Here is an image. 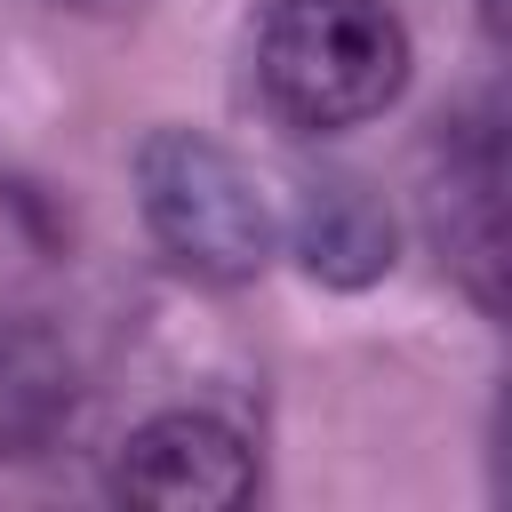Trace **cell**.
<instances>
[{
	"label": "cell",
	"instance_id": "3957f363",
	"mask_svg": "<svg viewBox=\"0 0 512 512\" xmlns=\"http://www.w3.org/2000/svg\"><path fill=\"white\" fill-rule=\"evenodd\" d=\"M248 488H256L248 440L200 408H168V416L136 424L112 456V496L144 504V512H232V504H248Z\"/></svg>",
	"mask_w": 512,
	"mask_h": 512
},
{
	"label": "cell",
	"instance_id": "277c9868",
	"mask_svg": "<svg viewBox=\"0 0 512 512\" xmlns=\"http://www.w3.org/2000/svg\"><path fill=\"white\" fill-rule=\"evenodd\" d=\"M296 256H304V272L328 280V288H368V280H384V272H392V216H384V200H376L368 184H352V176L312 184L304 208H296Z\"/></svg>",
	"mask_w": 512,
	"mask_h": 512
},
{
	"label": "cell",
	"instance_id": "5b68a950",
	"mask_svg": "<svg viewBox=\"0 0 512 512\" xmlns=\"http://www.w3.org/2000/svg\"><path fill=\"white\" fill-rule=\"evenodd\" d=\"M80 8H104V0H80Z\"/></svg>",
	"mask_w": 512,
	"mask_h": 512
},
{
	"label": "cell",
	"instance_id": "6da1fadb",
	"mask_svg": "<svg viewBox=\"0 0 512 512\" xmlns=\"http://www.w3.org/2000/svg\"><path fill=\"white\" fill-rule=\"evenodd\" d=\"M256 80L272 112L312 136L360 128L408 80V24L384 0H280L256 48Z\"/></svg>",
	"mask_w": 512,
	"mask_h": 512
},
{
	"label": "cell",
	"instance_id": "7a4b0ae2",
	"mask_svg": "<svg viewBox=\"0 0 512 512\" xmlns=\"http://www.w3.org/2000/svg\"><path fill=\"white\" fill-rule=\"evenodd\" d=\"M136 208L152 240L200 280H256L280 240L264 184L192 128H152L136 144Z\"/></svg>",
	"mask_w": 512,
	"mask_h": 512
}]
</instances>
